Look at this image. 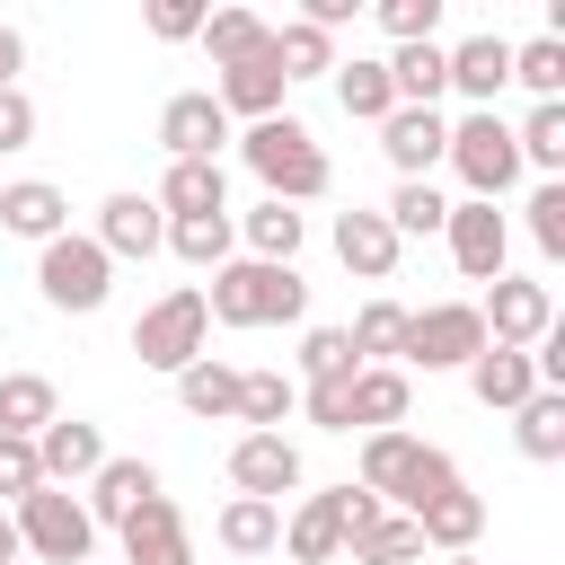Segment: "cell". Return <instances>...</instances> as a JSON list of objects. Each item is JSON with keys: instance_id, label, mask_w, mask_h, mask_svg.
Returning <instances> with one entry per match:
<instances>
[{"instance_id": "6da1fadb", "label": "cell", "mask_w": 565, "mask_h": 565, "mask_svg": "<svg viewBox=\"0 0 565 565\" xmlns=\"http://www.w3.org/2000/svg\"><path fill=\"white\" fill-rule=\"evenodd\" d=\"M238 159L256 168V185H265V203H318L327 185H335V168H327V150H318V132L300 124V115H265V124H247L238 132Z\"/></svg>"}, {"instance_id": "7a4b0ae2", "label": "cell", "mask_w": 565, "mask_h": 565, "mask_svg": "<svg viewBox=\"0 0 565 565\" xmlns=\"http://www.w3.org/2000/svg\"><path fill=\"white\" fill-rule=\"evenodd\" d=\"M203 309H212V327H300L309 318V282L291 274V265H256V256H230L221 274H212V291H203Z\"/></svg>"}, {"instance_id": "3957f363", "label": "cell", "mask_w": 565, "mask_h": 565, "mask_svg": "<svg viewBox=\"0 0 565 565\" xmlns=\"http://www.w3.org/2000/svg\"><path fill=\"white\" fill-rule=\"evenodd\" d=\"M362 486H371L388 512L415 521L433 494L459 486V468H450V450H433V441H415V433L397 424V433H362Z\"/></svg>"}, {"instance_id": "277c9868", "label": "cell", "mask_w": 565, "mask_h": 565, "mask_svg": "<svg viewBox=\"0 0 565 565\" xmlns=\"http://www.w3.org/2000/svg\"><path fill=\"white\" fill-rule=\"evenodd\" d=\"M212 344V309H203V282H177V291H159L141 318H132V353H141V371H185L194 353Z\"/></svg>"}, {"instance_id": "5b68a950", "label": "cell", "mask_w": 565, "mask_h": 565, "mask_svg": "<svg viewBox=\"0 0 565 565\" xmlns=\"http://www.w3.org/2000/svg\"><path fill=\"white\" fill-rule=\"evenodd\" d=\"M486 353V318L477 300H433V309H406V335H397V371H468Z\"/></svg>"}, {"instance_id": "8992f818", "label": "cell", "mask_w": 565, "mask_h": 565, "mask_svg": "<svg viewBox=\"0 0 565 565\" xmlns=\"http://www.w3.org/2000/svg\"><path fill=\"white\" fill-rule=\"evenodd\" d=\"M9 521H18V547L44 556V565H88L97 556V521L71 486H35L26 503H9Z\"/></svg>"}, {"instance_id": "52a82bcc", "label": "cell", "mask_w": 565, "mask_h": 565, "mask_svg": "<svg viewBox=\"0 0 565 565\" xmlns=\"http://www.w3.org/2000/svg\"><path fill=\"white\" fill-rule=\"evenodd\" d=\"M35 291H44V309H62V318H88V309H106V291H115V265H106V247H97V238L62 230L53 247H35Z\"/></svg>"}, {"instance_id": "ba28073f", "label": "cell", "mask_w": 565, "mask_h": 565, "mask_svg": "<svg viewBox=\"0 0 565 565\" xmlns=\"http://www.w3.org/2000/svg\"><path fill=\"white\" fill-rule=\"evenodd\" d=\"M441 159L459 168L468 203H503V194H512V177H521V150H512V124H503V115H459Z\"/></svg>"}, {"instance_id": "9c48e42d", "label": "cell", "mask_w": 565, "mask_h": 565, "mask_svg": "<svg viewBox=\"0 0 565 565\" xmlns=\"http://www.w3.org/2000/svg\"><path fill=\"white\" fill-rule=\"evenodd\" d=\"M477 318H486V344L530 353V344L556 327V291H547V282H530V274H494V282H486V300H477Z\"/></svg>"}, {"instance_id": "30bf717a", "label": "cell", "mask_w": 565, "mask_h": 565, "mask_svg": "<svg viewBox=\"0 0 565 565\" xmlns=\"http://www.w3.org/2000/svg\"><path fill=\"white\" fill-rule=\"evenodd\" d=\"M230 486L256 494V503L300 494V441H291V433H238V441H230Z\"/></svg>"}, {"instance_id": "8fae6325", "label": "cell", "mask_w": 565, "mask_h": 565, "mask_svg": "<svg viewBox=\"0 0 565 565\" xmlns=\"http://www.w3.org/2000/svg\"><path fill=\"white\" fill-rule=\"evenodd\" d=\"M441 62H450V88L468 97V115H494V97L512 88V35H459V44H441Z\"/></svg>"}, {"instance_id": "7c38bea8", "label": "cell", "mask_w": 565, "mask_h": 565, "mask_svg": "<svg viewBox=\"0 0 565 565\" xmlns=\"http://www.w3.org/2000/svg\"><path fill=\"white\" fill-rule=\"evenodd\" d=\"M282 88H291V79H282V62H274V35H265L256 53H238V62H221V79H212V97H221L230 124H238V115H247V124L282 115Z\"/></svg>"}, {"instance_id": "4fadbf2b", "label": "cell", "mask_w": 565, "mask_h": 565, "mask_svg": "<svg viewBox=\"0 0 565 565\" xmlns=\"http://www.w3.org/2000/svg\"><path fill=\"white\" fill-rule=\"evenodd\" d=\"M441 238H450V265H459L468 282H494V274H503V256H512V221H503L494 203H450Z\"/></svg>"}, {"instance_id": "5bb4252c", "label": "cell", "mask_w": 565, "mask_h": 565, "mask_svg": "<svg viewBox=\"0 0 565 565\" xmlns=\"http://www.w3.org/2000/svg\"><path fill=\"white\" fill-rule=\"evenodd\" d=\"M221 141H230V115H221L212 88H177L159 106V150L168 159H221Z\"/></svg>"}, {"instance_id": "9a60e30c", "label": "cell", "mask_w": 565, "mask_h": 565, "mask_svg": "<svg viewBox=\"0 0 565 565\" xmlns=\"http://www.w3.org/2000/svg\"><path fill=\"white\" fill-rule=\"evenodd\" d=\"M88 238L106 247V265H124V256H159V247H168V212H159L150 194H106Z\"/></svg>"}, {"instance_id": "2e32d148", "label": "cell", "mask_w": 565, "mask_h": 565, "mask_svg": "<svg viewBox=\"0 0 565 565\" xmlns=\"http://www.w3.org/2000/svg\"><path fill=\"white\" fill-rule=\"evenodd\" d=\"M35 468H44V486H88V477L106 468V433H97L88 415H53V424L35 433Z\"/></svg>"}, {"instance_id": "e0dca14e", "label": "cell", "mask_w": 565, "mask_h": 565, "mask_svg": "<svg viewBox=\"0 0 565 565\" xmlns=\"http://www.w3.org/2000/svg\"><path fill=\"white\" fill-rule=\"evenodd\" d=\"M380 150H388L397 185H406V177H433V168H441V150H450V124H441V106H397V115L380 124Z\"/></svg>"}, {"instance_id": "ac0fdd59", "label": "cell", "mask_w": 565, "mask_h": 565, "mask_svg": "<svg viewBox=\"0 0 565 565\" xmlns=\"http://www.w3.org/2000/svg\"><path fill=\"white\" fill-rule=\"evenodd\" d=\"M397 256H406V238L388 230V212H335V265L344 274H362V282H388L397 274Z\"/></svg>"}, {"instance_id": "d6986e66", "label": "cell", "mask_w": 565, "mask_h": 565, "mask_svg": "<svg viewBox=\"0 0 565 565\" xmlns=\"http://www.w3.org/2000/svg\"><path fill=\"white\" fill-rule=\"evenodd\" d=\"M115 539H124V565H194V530H185V512L168 494H150Z\"/></svg>"}, {"instance_id": "ffe728a7", "label": "cell", "mask_w": 565, "mask_h": 565, "mask_svg": "<svg viewBox=\"0 0 565 565\" xmlns=\"http://www.w3.org/2000/svg\"><path fill=\"white\" fill-rule=\"evenodd\" d=\"M406 406H415V380H406L397 362H371V371H353V388H344V424H353V433H397Z\"/></svg>"}, {"instance_id": "44dd1931", "label": "cell", "mask_w": 565, "mask_h": 565, "mask_svg": "<svg viewBox=\"0 0 565 565\" xmlns=\"http://www.w3.org/2000/svg\"><path fill=\"white\" fill-rule=\"evenodd\" d=\"M0 230H9V238L53 247V238L71 230V194H62V185H44V177H18V185H0Z\"/></svg>"}, {"instance_id": "7402d4cb", "label": "cell", "mask_w": 565, "mask_h": 565, "mask_svg": "<svg viewBox=\"0 0 565 565\" xmlns=\"http://www.w3.org/2000/svg\"><path fill=\"white\" fill-rule=\"evenodd\" d=\"M150 203L168 221H203V212H230V177H221V159H168V177H159Z\"/></svg>"}, {"instance_id": "603a6c76", "label": "cell", "mask_w": 565, "mask_h": 565, "mask_svg": "<svg viewBox=\"0 0 565 565\" xmlns=\"http://www.w3.org/2000/svg\"><path fill=\"white\" fill-rule=\"evenodd\" d=\"M150 494H159V468H150V459H106V468L88 477V521H97V530H124Z\"/></svg>"}, {"instance_id": "cb8c5ba5", "label": "cell", "mask_w": 565, "mask_h": 565, "mask_svg": "<svg viewBox=\"0 0 565 565\" xmlns=\"http://www.w3.org/2000/svg\"><path fill=\"white\" fill-rule=\"evenodd\" d=\"M282 556H291V565H335V556H344V512H335V486L291 503V521H282Z\"/></svg>"}, {"instance_id": "d4e9b609", "label": "cell", "mask_w": 565, "mask_h": 565, "mask_svg": "<svg viewBox=\"0 0 565 565\" xmlns=\"http://www.w3.org/2000/svg\"><path fill=\"white\" fill-rule=\"evenodd\" d=\"M415 530H424V556H468L477 530H486V494L450 486V494H433V503L415 512Z\"/></svg>"}, {"instance_id": "484cf974", "label": "cell", "mask_w": 565, "mask_h": 565, "mask_svg": "<svg viewBox=\"0 0 565 565\" xmlns=\"http://www.w3.org/2000/svg\"><path fill=\"white\" fill-rule=\"evenodd\" d=\"M468 388H477V406L512 415L521 397H539V362H530V353H512V344H486V353L468 362Z\"/></svg>"}, {"instance_id": "4316f807", "label": "cell", "mask_w": 565, "mask_h": 565, "mask_svg": "<svg viewBox=\"0 0 565 565\" xmlns=\"http://www.w3.org/2000/svg\"><path fill=\"white\" fill-rule=\"evenodd\" d=\"M327 79H335V106H344L353 124H388V115H397V88H388V62H371V53H353V62H335Z\"/></svg>"}, {"instance_id": "83f0119b", "label": "cell", "mask_w": 565, "mask_h": 565, "mask_svg": "<svg viewBox=\"0 0 565 565\" xmlns=\"http://www.w3.org/2000/svg\"><path fill=\"white\" fill-rule=\"evenodd\" d=\"M177 406H185V415H203V424H230V415H238V362L194 353V362L177 371Z\"/></svg>"}, {"instance_id": "f1b7e54d", "label": "cell", "mask_w": 565, "mask_h": 565, "mask_svg": "<svg viewBox=\"0 0 565 565\" xmlns=\"http://www.w3.org/2000/svg\"><path fill=\"white\" fill-rule=\"evenodd\" d=\"M212 539H221L230 556H274V547H282V503L230 494V503H221V521H212Z\"/></svg>"}, {"instance_id": "f546056e", "label": "cell", "mask_w": 565, "mask_h": 565, "mask_svg": "<svg viewBox=\"0 0 565 565\" xmlns=\"http://www.w3.org/2000/svg\"><path fill=\"white\" fill-rule=\"evenodd\" d=\"M53 415H62V397H53L44 371H0V433L9 441H35Z\"/></svg>"}, {"instance_id": "4dcf8cb0", "label": "cell", "mask_w": 565, "mask_h": 565, "mask_svg": "<svg viewBox=\"0 0 565 565\" xmlns=\"http://www.w3.org/2000/svg\"><path fill=\"white\" fill-rule=\"evenodd\" d=\"M300 415V380L291 371H238V424L247 433H282Z\"/></svg>"}, {"instance_id": "1f68e13d", "label": "cell", "mask_w": 565, "mask_h": 565, "mask_svg": "<svg viewBox=\"0 0 565 565\" xmlns=\"http://www.w3.org/2000/svg\"><path fill=\"white\" fill-rule=\"evenodd\" d=\"M512 441H521V459L556 468V459H565V388H539V397H521V406H512Z\"/></svg>"}, {"instance_id": "d6a6232c", "label": "cell", "mask_w": 565, "mask_h": 565, "mask_svg": "<svg viewBox=\"0 0 565 565\" xmlns=\"http://www.w3.org/2000/svg\"><path fill=\"white\" fill-rule=\"evenodd\" d=\"M388 88H397V106H433V97L450 88L441 35H433V44H397V53H388Z\"/></svg>"}, {"instance_id": "836d02e7", "label": "cell", "mask_w": 565, "mask_h": 565, "mask_svg": "<svg viewBox=\"0 0 565 565\" xmlns=\"http://www.w3.org/2000/svg\"><path fill=\"white\" fill-rule=\"evenodd\" d=\"M238 238H247V256H256V265H291V256H300V238H309V221H300L291 203H256V212L238 221Z\"/></svg>"}, {"instance_id": "e575fe53", "label": "cell", "mask_w": 565, "mask_h": 565, "mask_svg": "<svg viewBox=\"0 0 565 565\" xmlns=\"http://www.w3.org/2000/svg\"><path fill=\"white\" fill-rule=\"evenodd\" d=\"M512 79H521L539 106H565V35H530V44H512Z\"/></svg>"}, {"instance_id": "d590c367", "label": "cell", "mask_w": 565, "mask_h": 565, "mask_svg": "<svg viewBox=\"0 0 565 565\" xmlns=\"http://www.w3.org/2000/svg\"><path fill=\"white\" fill-rule=\"evenodd\" d=\"M512 150H521V168L565 177V106H530V115L512 124Z\"/></svg>"}, {"instance_id": "8d00e7d4", "label": "cell", "mask_w": 565, "mask_h": 565, "mask_svg": "<svg viewBox=\"0 0 565 565\" xmlns=\"http://www.w3.org/2000/svg\"><path fill=\"white\" fill-rule=\"evenodd\" d=\"M380 212H388V230H397V238H433V230L450 221V194H441L433 177H406V185H397Z\"/></svg>"}, {"instance_id": "74e56055", "label": "cell", "mask_w": 565, "mask_h": 565, "mask_svg": "<svg viewBox=\"0 0 565 565\" xmlns=\"http://www.w3.org/2000/svg\"><path fill=\"white\" fill-rule=\"evenodd\" d=\"M168 247H177L185 265L221 274V265H230V247H238V221H230V212H203V221H168Z\"/></svg>"}, {"instance_id": "f35d334b", "label": "cell", "mask_w": 565, "mask_h": 565, "mask_svg": "<svg viewBox=\"0 0 565 565\" xmlns=\"http://www.w3.org/2000/svg\"><path fill=\"white\" fill-rule=\"evenodd\" d=\"M353 547V565H433L424 556V530L406 521V512H388V521H371L362 539H344Z\"/></svg>"}, {"instance_id": "ab89813d", "label": "cell", "mask_w": 565, "mask_h": 565, "mask_svg": "<svg viewBox=\"0 0 565 565\" xmlns=\"http://www.w3.org/2000/svg\"><path fill=\"white\" fill-rule=\"evenodd\" d=\"M274 62H282V79H318V71H335V35L291 18V26H274Z\"/></svg>"}, {"instance_id": "60d3db41", "label": "cell", "mask_w": 565, "mask_h": 565, "mask_svg": "<svg viewBox=\"0 0 565 565\" xmlns=\"http://www.w3.org/2000/svg\"><path fill=\"white\" fill-rule=\"evenodd\" d=\"M397 335H406V309H397V300H362V318L344 327V344H353L362 371H371V362H397Z\"/></svg>"}, {"instance_id": "b9f144b4", "label": "cell", "mask_w": 565, "mask_h": 565, "mask_svg": "<svg viewBox=\"0 0 565 565\" xmlns=\"http://www.w3.org/2000/svg\"><path fill=\"white\" fill-rule=\"evenodd\" d=\"M362 362H353V344H344V327H309L300 335V388H327V380H353Z\"/></svg>"}, {"instance_id": "7bdbcfd3", "label": "cell", "mask_w": 565, "mask_h": 565, "mask_svg": "<svg viewBox=\"0 0 565 565\" xmlns=\"http://www.w3.org/2000/svg\"><path fill=\"white\" fill-rule=\"evenodd\" d=\"M274 26L256 18V9H203V44H212V62H238V53H256Z\"/></svg>"}, {"instance_id": "ee69618b", "label": "cell", "mask_w": 565, "mask_h": 565, "mask_svg": "<svg viewBox=\"0 0 565 565\" xmlns=\"http://www.w3.org/2000/svg\"><path fill=\"white\" fill-rule=\"evenodd\" d=\"M371 18H380L388 44H433V35H441V0H380Z\"/></svg>"}, {"instance_id": "f6af8a7d", "label": "cell", "mask_w": 565, "mask_h": 565, "mask_svg": "<svg viewBox=\"0 0 565 565\" xmlns=\"http://www.w3.org/2000/svg\"><path fill=\"white\" fill-rule=\"evenodd\" d=\"M521 212H530V238H539V256H565V177H547V185H539Z\"/></svg>"}, {"instance_id": "bcb514c9", "label": "cell", "mask_w": 565, "mask_h": 565, "mask_svg": "<svg viewBox=\"0 0 565 565\" xmlns=\"http://www.w3.org/2000/svg\"><path fill=\"white\" fill-rule=\"evenodd\" d=\"M44 486V468H35V441H9L0 433V503H26Z\"/></svg>"}, {"instance_id": "7dc6e473", "label": "cell", "mask_w": 565, "mask_h": 565, "mask_svg": "<svg viewBox=\"0 0 565 565\" xmlns=\"http://www.w3.org/2000/svg\"><path fill=\"white\" fill-rule=\"evenodd\" d=\"M150 35H159V44L203 35V9H194V0H150Z\"/></svg>"}, {"instance_id": "c3c4849f", "label": "cell", "mask_w": 565, "mask_h": 565, "mask_svg": "<svg viewBox=\"0 0 565 565\" xmlns=\"http://www.w3.org/2000/svg\"><path fill=\"white\" fill-rule=\"evenodd\" d=\"M26 141H35V97L0 88V150H26Z\"/></svg>"}, {"instance_id": "681fc988", "label": "cell", "mask_w": 565, "mask_h": 565, "mask_svg": "<svg viewBox=\"0 0 565 565\" xmlns=\"http://www.w3.org/2000/svg\"><path fill=\"white\" fill-rule=\"evenodd\" d=\"M335 512H344V539H362L371 521H388V503H380L371 486H335Z\"/></svg>"}, {"instance_id": "f907efd6", "label": "cell", "mask_w": 565, "mask_h": 565, "mask_svg": "<svg viewBox=\"0 0 565 565\" xmlns=\"http://www.w3.org/2000/svg\"><path fill=\"white\" fill-rule=\"evenodd\" d=\"M18 71H26V35L0 18V88H18Z\"/></svg>"}, {"instance_id": "816d5d0a", "label": "cell", "mask_w": 565, "mask_h": 565, "mask_svg": "<svg viewBox=\"0 0 565 565\" xmlns=\"http://www.w3.org/2000/svg\"><path fill=\"white\" fill-rule=\"evenodd\" d=\"M18 556H26V547H18V521L0 512V565H18Z\"/></svg>"}, {"instance_id": "f5cc1de1", "label": "cell", "mask_w": 565, "mask_h": 565, "mask_svg": "<svg viewBox=\"0 0 565 565\" xmlns=\"http://www.w3.org/2000/svg\"><path fill=\"white\" fill-rule=\"evenodd\" d=\"M433 565H477V556H433Z\"/></svg>"}, {"instance_id": "db71d44e", "label": "cell", "mask_w": 565, "mask_h": 565, "mask_svg": "<svg viewBox=\"0 0 565 565\" xmlns=\"http://www.w3.org/2000/svg\"><path fill=\"white\" fill-rule=\"evenodd\" d=\"M88 565H97V556H88Z\"/></svg>"}]
</instances>
